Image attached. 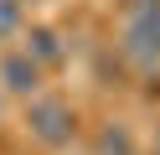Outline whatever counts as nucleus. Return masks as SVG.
I'll list each match as a JSON object with an SVG mask.
<instances>
[{
  "instance_id": "obj_3",
  "label": "nucleus",
  "mask_w": 160,
  "mask_h": 155,
  "mask_svg": "<svg viewBox=\"0 0 160 155\" xmlns=\"http://www.w3.org/2000/svg\"><path fill=\"white\" fill-rule=\"evenodd\" d=\"M0 88H11V93H21V98H31V93L42 88V67H36L26 52H5V57H0Z\"/></svg>"
},
{
  "instance_id": "obj_5",
  "label": "nucleus",
  "mask_w": 160,
  "mask_h": 155,
  "mask_svg": "<svg viewBox=\"0 0 160 155\" xmlns=\"http://www.w3.org/2000/svg\"><path fill=\"white\" fill-rule=\"evenodd\" d=\"M93 155H134V140H129L124 124H103L93 140Z\"/></svg>"
},
{
  "instance_id": "obj_7",
  "label": "nucleus",
  "mask_w": 160,
  "mask_h": 155,
  "mask_svg": "<svg viewBox=\"0 0 160 155\" xmlns=\"http://www.w3.org/2000/svg\"><path fill=\"white\" fill-rule=\"evenodd\" d=\"M155 150H160V145H155Z\"/></svg>"
},
{
  "instance_id": "obj_1",
  "label": "nucleus",
  "mask_w": 160,
  "mask_h": 155,
  "mask_svg": "<svg viewBox=\"0 0 160 155\" xmlns=\"http://www.w3.org/2000/svg\"><path fill=\"white\" fill-rule=\"evenodd\" d=\"M124 57L160 67V0H124Z\"/></svg>"
},
{
  "instance_id": "obj_2",
  "label": "nucleus",
  "mask_w": 160,
  "mask_h": 155,
  "mask_svg": "<svg viewBox=\"0 0 160 155\" xmlns=\"http://www.w3.org/2000/svg\"><path fill=\"white\" fill-rule=\"evenodd\" d=\"M26 124H31V134H36L42 145H52V150L72 145V134H78V119H72V109H67L62 98H31Z\"/></svg>"
},
{
  "instance_id": "obj_4",
  "label": "nucleus",
  "mask_w": 160,
  "mask_h": 155,
  "mask_svg": "<svg viewBox=\"0 0 160 155\" xmlns=\"http://www.w3.org/2000/svg\"><path fill=\"white\" fill-rule=\"evenodd\" d=\"M26 57H31L36 67H57V62H62V36H57L52 26H31V36H26Z\"/></svg>"
},
{
  "instance_id": "obj_6",
  "label": "nucleus",
  "mask_w": 160,
  "mask_h": 155,
  "mask_svg": "<svg viewBox=\"0 0 160 155\" xmlns=\"http://www.w3.org/2000/svg\"><path fill=\"white\" fill-rule=\"evenodd\" d=\"M21 21H26L21 0H0V41H5V36H16V31H21Z\"/></svg>"
}]
</instances>
